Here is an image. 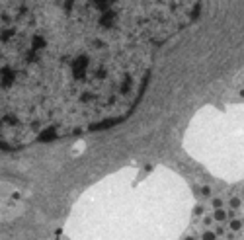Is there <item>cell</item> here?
I'll return each mask as SVG.
<instances>
[{"instance_id": "obj_1", "label": "cell", "mask_w": 244, "mask_h": 240, "mask_svg": "<svg viewBox=\"0 0 244 240\" xmlns=\"http://www.w3.org/2000/svg\"><path fill=\"white\" fill-rule=\"evenodd\" d=\"M199 0H0V148L111 127Z\"/></svg>"}]
</instances>
